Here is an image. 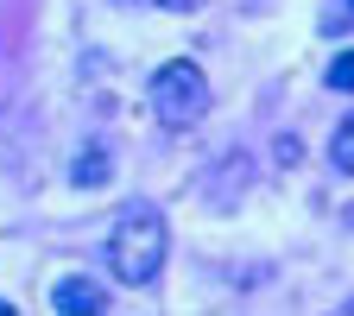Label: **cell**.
<instances>
[{
  "instance_id": "obj_1",
  "label": "cell",
  "mask_w": 354,
  "mask_h": 316,
  "mask_svg": "<svg viewBox=\"0 0 354 316\" xmlns=\"http://www.w3.org/2000/svg\"><path fill=\"white\" fill-rule=\"evenodd\" d=\"M165 247H171V228L152 203H127L114 234H108V259H114V279L120 285H152L165 272Z\"/></svg>"
},
{
  "instance_id": "obj_2",
  "label": "cell",
  "mask_w": 354,
  "mask_h": 316,
  "mask_svg": "<svg viewBox=\"0 0 354 316\" xmlns=\"http://www.w3.org/2000/svg\"><path fill=\"white\" fill-rule=\"evenodd\" d=\"M152 114L165 127H196L209 114V76H203V64H190V57L165 64L152 76Z\"/></svg>"
},
{
  "instance_id": "obj_3",
  "label": "cell",
  "mask_w": 354,
  "mask_h": 316,
  "mask_svg": "<svg viewBox=\"0 0 354 316\" xmlns=\"http://www.w3.org/2000/svg\"><path fill=\"white\" fill-rule=\"evenodd\" d=\"M51 310H57V316H102V310H108V291H102L95 279H57Z\"/></svg>"
},
{
  "instance_id": "obj_4",
  "label": "cell",
  "mask_w": 354,
  "mask_h": 316,
  "mask_svg": "<svg viewBox=\"0 0 354 316\" xmlns=\"http://www.w3.org/2000/svg\"><path fill=\"white\" fill-rule=\"evenodd\" d=\"M114 177V152L102 146V140H88L76 158H70V184H82V190H95V184H108Z\"/></svg>"
},
{
  "instance_id": "obj_5",
  "label": "cell",
  "mask_w": 354,
  "mask_h": 316,
  "mask_svg": "<svg viewBox=\"0 0 354 316\" xmlns=\"http://www.w3.org/2000/svg\"><path fill=\"white\" fill-rule=\"evenodd\" d=\"M329 165L354 177V114H348V120H342V127L329 133Z\"/></svg>"
},
{
  "instance_id": "obj_6",
  "label": "cell",
  "mask_w": 354,
  "mask_h": 316,
  "mask_svg": "<svg viewBox=\"0 0 354 316\" xmlns=\"http://www.w3.org/2000/svg\"><path fill=\"white\" fill-rule=\"evenodd\" d=\"M329 89L354 95V51H335V57H329Z\"/></svg>"
},
{
  "instance_id": "obj_7",
  "label": "cell",
  "mask_w": 354,
  "mask_h": 316,
  "mask_svg": "<svg viewBox=\"0 0 354 316\" xmlns=\"http://www.w3.org/2000/svg\"><path fill=\"white\" fill-rule=\"evenodd\" d=\"M158 7H165V13H196L203 0H158Z\"/></svg>"
},
{
  "instance_id": "obj_8",
  "label": "cell",
  "mask_w": 354,
  "mask_h": 316,
  "mask_svg": "<svg viewBox=\"0 0 354 316\" xmlns=\"http://www.w3.org/2000/svg\"><path fill=\"white\" fill-rule=\"evenodd\" d=\"M348 316H354V304H348Z\"/></svg>"
},
{
  "instance_id": "obj_9",
  "label": "cell",
  "mask_w": 354,
  "mask_h": 316,
  "mask_svg": "<svg viewBox=\"0 0 354 316\" xmlns=\"http://www.w3.org/2000/svg\"><path fill=\"white\" fill-rule=\"evenodd\" d=\"M348 7H354V0H348Z\"/></svg>"
}]
</instances>
